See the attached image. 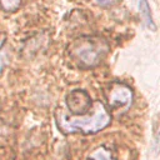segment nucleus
Returning <instances> with one entry per match:
<instances>
[{
	"label": "nucleus",
	"mask_w": 160,
	"mask_h": 160,
	"mask_svg": "<svg viewBox=\"0 0 160 160\" xmlns=\"http://www.w3.org/2000/svg\"><path fill=\"white\" fill-rule=\"evenodd\" d=\"M108 101L111 109L116 111H126L132 102V91L125 84L114 82L110 86Z\"/></svg>",
	"instance_id": "7ed1b4c3"
},
{
	"label": "nucleus",
	"mask_w": 160,
	"mask_h": 160,
	"mask_svg": "<svg viewBox=\"0 0 160 160\" xmlns=\"http://www.w3.org/2000/svg\"><path fill=\"white\" fill-rule=\"evenodd\" d=\"M20 4H21V0H0V8L8 12L16 11Z\"/></svg>",
	"instance_id": "0eeeda50"
},
{
	"label": "nucleus",
	"mask_w": 160,
	"mask_h": 160,
	"mask_svg": "<svg viewBox=\"0 0 160 160\" xmlns=\"http://www.w3.org/2000/svg\"><path fill=\"white\" fill-rule=\"evenodd\" d=\"M0 46H1V41H0ZM2 69H4V58H2V55L0 54V74H1Z\"/></svg>",
	"instance_id": "6e6552de"
},
{
	"label": "nucleus",
	"mask_w": 160,
	"mask_h": 160,
	"mask_svg": "<svg viewBox=\"0 0 160 160\" xmlns=\"http://www.w3.org/2000/svg\"><path fill=\"white\" fill-rule=\"evenodd\" d=\"M90 104L91 101H90L89 95L82 90H75L68 96V106L74 112L85 111L90 106Z\"/></svg>",
	"instance_id": "20e7f679"
},
{
	"label": "nucleus",
	"mask_w": 160,
	"mask_h": 160,
	"mask_svg": "<svg viewBox=\"0 0 160 160\" xmlns=\"http://www.w3.org/2000/svg\"><path fill=\"white\" fill-rule=\"evenodd\" d=\"M110 124V115L102 102L96 101L92 106V115H82L79 118H69L61 114L58 119V125L64 132L81 131L85 134L96 132Z\"/></svg>",
	"instance_id": "f257e3e1"
},
{
	"label": "nucleus",
	"mask_w": 160,
	"mask_h": 160,
	"mask_svg": "<svg viewBox=\"0 0 160 160\" xmlns=\"http://www.w3.org/2000/svg\"><path fill=\"white\" fill-rule=\"evenodd\" d=\"M108 51V44L101 39L85 38L75 42L72 54L75 58L86 66H94L105 56Z\"/></svg>",
	"instance_id": "f03ea898"
},
{
	"label": "nucleus",
	"mask_w": 160,
	"mask_h": 160,
	"mask_svg": "<svg viewBox=\"0 0 160 160\" xmlns=\"http://www.w3.org/2000/svg\"><path fill=\"white\" fill-rule=\"evenodd\" d=\"M138 8H139V12H140V16L142 18V21L145 22V25L148 28H150L151 30H155L156 26L152 21V16H151V12H150V8H149V4H148V0H138Z\"/></svg>",
	"instance_id": "39448f33"
},
{
	"label": "nucleus",
	"mask_w": 160,
	"mask_h": 160,
	"mask_svg": "<svg viewBox=\"0 0 160 160\" xmlns=\"http://www.w3.org/2000/svg\"><path fill=\"white\" fill-rule=\"evenodd\" d=\"M86 160H116V159L114 158L112 152L109 149H106L105 146H100L95 149L92 152H90Z\"/></svg>",
	"instance_id": "423d86ee"
}]
</instances>
